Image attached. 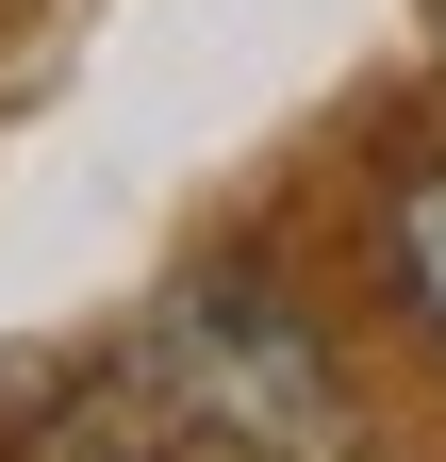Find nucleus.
<instances>
[{"mask_svg": "<svg viewBox=\"0 0 446 462\" xmlns=\"http://www.w3.org/2000/svg\"><path fill=\"white\" fill-rule=\"evenodd\" d=\"M397 298L446 330V165H430V182H397Z\"/></svg>", "mask_w": 446, "mask_h": 462, "instance_id": "nucleus-3", "label": "nucleus"}, {"mask_svg": "<svg viewBox=\"0 0 446 462\" xmlns=\"http://www.w3.org/2000/svg\"><path fill=\"white\" fill-rule=\"evenodd\" d=\"M133 396H149L199 462H348V380H330V346H314L282 298H248V281L165 298Z\"/></svg>", "mask_w": 446, "mask_h": 462, "instance_id": "nucleus-1", "label": "nucleus"}, {"mask_svg": "<svg viewBox=\"0 0 446 462\" xmlns=\"http://www.w3.org/2000/svg\"><path fill=\"white\" fill-rule=\"evenodd\" d=\"M33 462H199V446L165 430L149 396H83V413H50V446H33Z\"/></svg>", "mask_w": 446, "mask_h": 462, "instance_id": "nucleus-2", "label": "nucleus"}]
</instances>
